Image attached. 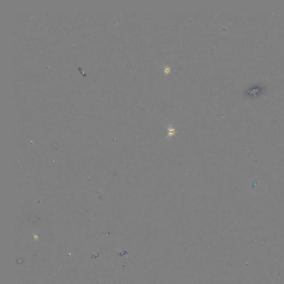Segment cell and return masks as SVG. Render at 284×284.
Returning <instances> with one entry per match:
<instances>
[{
	"label": "cell",
	"instance_id": "cell-1",
	"mask_svg": "<svg viewBox=\"0 0 284 284\" xmlns=\"http://www.w3.org/2000/svg\"><path fill=\"white\" fill-rule=\"evenodd\" d=\"M164 72L167 73H168V72H170V69L169 68H168V67H166L164 69Z\"/></svg>",
	"mask_w": 284,
	"mask_h": 284
}]
</instances>
